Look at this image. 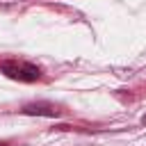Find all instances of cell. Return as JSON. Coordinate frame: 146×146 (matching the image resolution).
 Segmentation results:
<instances>
[{
  "label": "cell",
  "instance_id": "obj_1",
  "mask_svg": "<svg viewBox=\"0 0 146 146\" xmlns=\"http://www.w3.org/2000/svg\"><path fill=\"white\" fill-rule=\"evenodd\" d=\"M0 73H5L11 80H18V82H36V80L43 78V71L36 64L18 62V59H5V62H0Z\"/></svg>",
  "mask_w": 146,
  "mask_h": 146
},
{
  "label": "cell",
  "instance_id": "obj_2",
  "mask_svg": "<svg viewBox=\"0 0 146 146\" xmlns=\"http://www.w3.org/2000/svg\"><path fill=\"white\" fill-rule=\"evenodd\" d=\"M21 112H23V114H27V116H50V119L62 116V110H59L55 103H46V100L27 103V105H23V107H21Z\"/></svg>",
  "mask_w": 146,
  "mask_h": 146
},
{
  "label": "cell",
  "instance_id": "obj_3",
  "mask_svg": "<svg viewBox=\"0 0 146 146\" xmlns=\"http://www.w3.org/2000/svg\"><path fill=\"white\" fill-rule=\"evenodd\" d=\"M141 121H144V123H146V116H144V119H141Z\"/></svg>",
  "mask_w": 146,
  "mask_h": 146
},
{
  "label": "cell",
  "instance_id": "obj_4",
  "mask_svg": "<svg viewBox=\"0 0 146 146\" xmlns=\"http://www.w3.org/2000/svg\"><path fill=\"white\" fill-rule=\"evenodd\" d=\"M0 146H5V141H0Z\"/></svg>",
  "mask_w": 146,
  "mask_h": 146
}]
</instances>
